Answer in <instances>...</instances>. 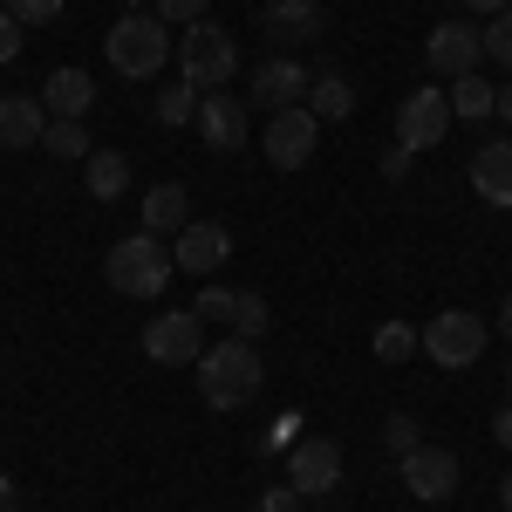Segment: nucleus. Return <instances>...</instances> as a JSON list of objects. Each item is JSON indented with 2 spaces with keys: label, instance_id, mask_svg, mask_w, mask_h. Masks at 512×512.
I'll use <instances>...</instances> for the list:
<instances>
[{
  "label": "nucleus",
  "instance_id": "nucleus-4",
  "mask_svg": "<svg viewBox=\"0 0 512 512\" xmlns=\"http://www.w3.org/2000/svg\"><path fill=\"white\" fill-rule=\"evenodd\" d=\"M171 55H178V82H192V89H205V96L239 76V41L226 35L219 21H192Z\"/></svg>",
  "mask_w": 512,
  "mask_h": 512
},
{
  "label": "nucleus",
  "instance_id": "nucleus-24",
  "mask_svg": "<svg viewBox=\"0 0 512 512\" xmlns=\"http://www.w3.org/2000/svg\"><path fill=\"white\" fill-rule=\"evenodd\" d=\"M41 151L48 158H89L96 144H89V130L76 117H48V137H41Z\"/></svg>",
  "mask_w": 512,
  "mask_h": 512
},
{
  "label": "nucleus",
  "instance_id": "nucleus-43",
  "mask_svg": "<svg viewBox=\"0 0 512 512\" xmlns=\"http://www.w3.org/2000/svg\"><path fill=\"white\" fill-rule=\"evenodd\" d=\"M506 390H512V369H506Z\"/></svg>",
  "mask_w": 512,
  "mask_h": 512
},
{
  "label": "nucleus",
  "instance_id": "nucleus-12",
  "mask_svg": "<svg viewBox=\"0 0 512 512\" xmlns=\"http://www.w3.org/2000/svg\"><path fill=\"white\" fill-rule=\"evenodd\" d=\"M171 260L185 267V274H198V280H212L226 260H233V233L219 226V219H192L185 233L171 239Z\"/></svg>",
  "mask_w": 512,
  "mask_h": 512
},
{
  "label": "nucleus",
  "instance_id": "nucleus-31",
  "mask_svg": "<svg viewBox=\"0 0 512 512\" xmlns=\"http://www.w3.org/2000/svg\"><path fill=\"white\" fill-rule=\"evenodd\" d=\"M7 14L21 28H48V21H62V0H7Z\"/></svg>",
  "mask_w": 512,
  "mask_h": 512
},
{
  "label": "nucleus",
  "instance_id": "nucleus-38",
  "mask_svg": "<svg viewBox=\"0 0 512 512\" xmlns=\"http://www.w3.org/2000/svg\"><path fill=\"white\" fill-rule=\"evenodd\" d=\"M465 7H472V14H506L512 0H465Z\"/></svg>",
  "mask_w": 512,
  "mask_h": 512
},
{
  "label": "nucleus",
  "instance_id": "nucleus-21",
  "mask_svg": "<svg viewBox=\"0 0 512 512\" xmlns=\"http://www.w3.org/2000/svg\"><path fill=\"white\" fill-rule=\"evenodd\" d=\"M444 96H451V117H465V123H478V117H492V110H499V89L478 76V69H472V76H458Z\"/></svg>",
  "mask_w": 512,
  "mask_h": 512
},
{
  "label": "nucleus",
  "instance_id": "nucleus-28",
  "mask_svg": "<svg viewBox=\"0 0 512 512\" xmlns=\"http://www.w3.org/2000/svg\"><path fill=\"white\" fill-rule=\"evenodd\" d=\"M485 62H499V69L512 76V7L492 14V28H485Z\"/></svg>",
  "mask_w": 512,
  "mask_h": 512
},
{
  "label": "nucleus",
  "instance_id": "nucleus-19",
  "mask_svg": "<svg viewBox=\"0 0 512 512\" xmlns=\"http://www.w3.org/2000/svg\"><path fill=\"white\" fill-rule=\"evenodd\" d=\"M185 226H192V198H185V185H151V192H144V233H185Z\"/></svg>",
  "mask_w": 512,
  "mask_h": 512
},
{
  "label": "nucleus",
  "instance_id": "nucleus-6",
  "mask_svg": "<svg viewBox=\"0 0 512 512\" xmlns=\"http://www.w3.org/2000/svg\"><path fill=\"white\" fill-rule=\"evenodd\" d=\"M308 89H315V76H308L301 55H267V62L253 69V82H246V103L267 110V117H280V110H301Z\"/></svg>",
  "mask_w": 512,
  "mask_h": 512
},
{
  "label": "nucleus",
  "instance_id": "nucleus-7",
  "mask_svg": "<svg viewBox=\"0 0 512 512\" xmlns=\"http://www.w3.org/2000/svg\"><path fill=\"white\" fill-rule=\"evenodd\" d=\"M451 96L444 89H410L403 103H396V144L403 151H431V144H444L451 137Z\"/></svg>",
  "mask_w": 512,
  "mask_h": 512
},
{
  "label": "nucleus",
  "instance_id": "nucleus-13",
  "mask_svg": "<svg viewBox=\"0 0 512 512\" xmlns=\"http://www.w3.org/2000/svg\"><path fill=\"white\" fill-rule=\"evenodd\" d=\"M403 485L424 499V506H444L458 492V451H437V444H417L403 458Z\"/></svg>",
  "mask_w": 512,
  "mask_h": 512
},
{
  "label": "nucleus",
  "instance_id": "nucleus-5",
  "mask_svg": "<svg viewBox=\"0 0 512 512\" xmlns=\"http://www.w3.org/2000/svg\"><path fill=\"white\" fill-rule=\"evenodd\" d=\"M485 315H472V308H444V315H431V328H424V355H431L437 369H472L478 355H485Z\"/></svg>",
  "mask_w": 512,
  "mask_h": 512
},
{
  "label": "nucleus",
  "instance_id": "nucleus-8",
  "mask_svg": "<svg viewBox=\"0 0 512 512\" xmlns=\"http://www.w3.org/2000/svg\"><path fill=\"white\" fill-rule=\"evenodd\" d=\"M144 355L164 362V369H185L205 355V328H198L192 308H171V315H151L144 321Z\"/></svg>",
  "mask_w": 512,
  "mask_h": 512
},
{
  "label": "nucleus",
  "instance_id": "nucleus-23",
  "mask_svg": "<svg viewBox=\"0 0 512 512\" xmlns=\"http://www.w3.org/2000/svg\"><path fill=\"white\" fill-rule=\"evenodd\" d=\"M369 349H376V362H383V369H403V362H410V355L424 349V335H417V328H403V321H383V328H376V342H369Z\"/></svg>",
  "mask_w": 512,
  "mask_h": 512
},
{
  "label": "nucleus",
  "instance_id": "nucleus-9",
  "mask_svg": "<svg viewBox=\"0 0 512 512\" xmlns=\"http://www.w3.org/2000/svg\"><path fill=\"white\" fill-rule=\"evenodd\" d=\"M424 62H431V76H444V82L472 76L478 62H485V28H472V21H437L431 41H424Z\"/></svg>",
  "mask_w": 512,
  "mask_h": 512
},
{
  "label": "nucleus",
  "instance_id": "nucleus-14",
  "mask_svg": "<svg viewBox=\"0 0 512 512\" xmlns=\"http://www.w3.org/2000/svg\"><path fill=\"white\" fill-rule=\"evenodd\" d=\"M260 28H267V41H321V28H328V7L321 0H267L260 7Z\"/></svg>",
  "mask_w": 512,
  "mask_h": 512
},
{
  "label": "nucleus",
  "instance_id": "nucleus-37",
  "mask_svg": "<svg viewBox=\"0 0 512 512\" xmlns=\"http://www.w3.org/2000/svg\"><path fill=\"white\" fill-rule=\"evenodd\" d=\"M0 512H21V492H14V478L0 472Z\"/></svg>",
  "mask_w": 512,
  "mask_h": 512
},
{
  "label": "nucleus",
  "instance_id": "nucleus-42",
  "mask_svg": "<svg viewBox=\"0 0 512 512\" xmlns=\"http://www.w3.org/2000/svg\"><path fill=\"white\" fill-rule=\"evenodd\" d=\"M123 7H130V14H137V0H123Z\"/></svg>",
  "mask_w": 512,
  "mask_h": 512
},
{
  "label": "nucleus",
  "instance_id": "nucleus-32",
  "mask_svg": "<svg viewBox=\"0 0 512 512\" xmlns=\"http://www.w3.org/2000/svg\"><path fill=\"white\" fill-rule=\"evenodd\" d=\"M294 424H301V410H280L274 431L260 437V451H294V444H301V437H294Z\"/></svg>",
  "mask_w": 512,
  "mask_h": 512
},
{
  "label": "nucleus",
  "instance_id": "nucleus-34",
  "mask_svg": "<svg viewBox=\"0 0 512 512\" xmlns=\"http://www.w3.org/2000/svg\"><path fill=\"white\" fill-rule=\"evenodd\" d=\"M14 55H21V21H14V14L0 7V69H7Z\"/></svg>",
  "mask_w": 512,
  "mask_h": 512
},
{
  "label": "nucleus",
  "instance_id": "nucleus-1",
  "mask_svg": "<svg viewBox=\"0 0 512 512\" xmlns=\"http://www.w3.org/2000/svg\"><path fill=\"white\" fill-rule=\"evenodd\" d=\"M260 383H267V362H260V349H253L246 335H233V342L198 355V396H205L212 410H246V403L260 396Z\"/></svg>",
  "mask_w": 512,
  "mask_h": 512
},
{
  "label": "nucleus",
  "instance_id": "nucleus-2",
  "mask_svg": "<svg viewBox=\"0 0 512 512\" xmlns=\"http://www.w3.org/2000/svg\"><path fill=\"white\" fill-rule=\"evenodd\" d=\"M178 274V260H171V246L158 233H130L110 246V260H103V280L117 287L123 301H158L164 287Z\"/></svg>",
  "mask_w": 512,
  "mask_h": 512
},
{
  "label": "nucleus",
  "instance_id": "nucleus-17",
  "mask_svg": "<svg viewBox=\"0 0 512 512\" xmlns=\"http://www.w3.org/2000/svg\"><path fill=\"white\" fill-rule=\"evenodd\" d=\"M41 137H48L41 96H0V151H35Z\"/></svg>",
  "mask_w": 512,
  "mask_h": 512
},
{
  "label": "nucleus",
  "instance_id": "nucleus-11",
  "mask_svg": "<svg viewBox=\"0 0 512 512\" xmlns=\"http://www.w3.org/2000/svg\"><path fill=\"white\" fill-rule=\"evenodd\" d=\"M315 144H321V123H315L308 103L267 117V164H274V171H301V164L315 158Z\"/></svg>",
  "mask_w": 512,
  "mask_h": 512
},
{
  "label": "nucleus",
  "instance_id": "nucleus-30",
  "mask_svg": "<svg viewBox=\"0 0 512 512\" xmlns=\"http://www.w3.org/2000/svg\"><path fill=\"white\" fill-rule=\"evenodd\" d=\"M233 308H239L233 287H205V294L192 301V315H198V321H233Z\"/></svg>",
  "mask_w": 512,
  "mask_h": 512
},
{
  "label": "nucleus",
  "instance_id": "nucleus-27",
  "mask_svg": "<svg viewBox=\"0 0 512 512\" xmlns=\"http://www.w3.org/2000/svg\"><path fill=\"white\" fill-rule=\"evenodd\" d=\"M383 444H390V458H410V451L424 444V431H417V417H410V410H396L390 424H383Z\"/></svg>",
  "mask_w": 512,
  "mask_h": 512
},
{
  "label": "nucleus",
  "instance_id": "nucleus-26",
  "mask_svg": "<svg viewBox=\"0 0 512 512\" xmlns=\"http://www.w3.org/2000/svg\"><path fill=\"white\" fill-rule=\"evenodd\" d=\"M267 294H253V287H246V294H239V308H233V335H246V342H253V335H267Z\"/></svg>",
  "mask_w": 512,
  "mask_h": 512
},
{
  "label": "nucleus",
  "instance_id": "nucleus-15",
  "mask_svg": "<svg viewBox=\"0 0 512 512\" xmlns=\"http://www.w3.org/2000/svg\"><path fill=\"white\" fill-rule=\"evenodd\" d=\"M198 137H205V151H239L246 144V96H205L198 103Z\"/></svg>",
  "mask_w": 512,
  "mask_h": 512
},
{
  "label": "nucleus",
  "instance_id": "nucleus-18",
  "mask_svg": "<svg viewBox=\"0 0 512 512\" xmlns=\"http://www.w3.org/2000/svg\"><path fill=\"white\" fill-rule=\"evenodd\" d=\"M89 103H96V82H89V69H55V76L41 82V110L48 117H89Z\"/></svg>",
  "mask_w": 512,
  "mask_h": 512
},
{
  "label": "nucleus",
  "instance_id": "nucleus-44",
  "mask_svg": "<svg viewBox=\"0 0 512 512\" xmlns=\"http://www.w3.org/2000/svg\"><path fill=\"white\" fill-rule=\"evenodd\" d=\"M0 7H7V0H0Z\"/></svg>",
  "mask_w": 512,
  "mask_h": 512
},
{
  "label": "nucleus",
  "instance_id": "nucleus-3",
  "mask_svg": "<svg viewBox=\"0 0 512 512\" xmlns=\"http://www.w3.org/2000/svg\"><path fill=\"white\" fill-rule=\"evenodd\" d=\"M171 28H164L158 14H123L117 28L103 35V55H110V69H117L123 82H144V76H158L164 62H171Z\"/></svg>",
  "mask_w": 512,
  "mask_h": 512
},
{
  "label": "nucleus",
  "instance_id": "nucleus-39",
  "mask_svg": "<svg viewBox=\"0 0 512 512\" xmlns=\"http://www.w3.org/2000/svg\"><path fill=\"white\" fill-rule=\"evenodd\" d=\"M492 117H506V123H512V76H506V89H499V110H492Z\"/></svg>",
  "mask_w": 512,
  "mask_h": 512
},
{
  "label": "nucleus",
  "instance_id": "nucleus-20",
  "mask_svg": "<svg viewBox=\"0 0 512 512\" xmlns=\"http://www.w3.org/2000/svg\"><path fill=\"white\" fill-rule=\"evenodd\" d=\"M82 185H89V198L117 205V198L130 192V158H123V151H89V158H82Z\"/></svg>",
  "mask_w": 512,
  "mask_h": 512
},
{
  "label": "nucleus",
  "instance_id": "nucleus-22",
  "mask_svg": "<svg viewBox=\"0 0 512 512\" xmlns=\"http://www.w3.org/2000/svg\"><path fill=\"white\" fill-rule=\"evenodd\" d=\"M308 110H315V123H349V117H355L349 76H315V89H308Z\"/></svg>",
  "mask_w": 512,
  "mask_h": 512
},
{
  "label": "nucleus",
  "instance_id": "nucleus-41",
  "mask_svg": "<svg viewBox=\"0 0 512 512\" xmlns=\"http://www.w3.org/2000/svg\"><path fill=\"white\" fill-rule=\"evenodd\" d=\"M499 499H506V512H512V478H506V485H499Z\"/></svg>",
  "mask_w": 512,
  "mask_h": 512
},
{
  "label": "nucleus",
  "instance_id": "nucleus-40",
  "mask_svg": "<svg viewBox=\"0 0 512 512\" xmlns=\"http://www.w3.org/2000/svg\"><path fill=\"white\" fill-rule=\"evenodd\" d=\"M499 328H506V342H512V294H506V308H499Z\"/></svg>",
  "mask_w": 512,
  "mask_h": 512
},
{
  "label": "nucleus",
  "instance_id": "nucleus-16",
  "mask_svg": "<svg viewBox=\"0 0 512 512\" xmlns=\"http://www.w3.org/2000/svg\"><path fill=\"white\" fill-rule=\"evenodd\" d=\"M472 192L485 198V205L512 212V137H499V144H478V151H472Z\"/></svg>",
  "mask_w": 512,
  "mask_h": 512
},
{
  "label": "nucleus",
  "instance_id": "nucleus-10",
  "mask_svg": "<svg viewBox=\"0 0 512 512\" xmlns=\"http://www.w3.org/2000/svg\"><path fill=\"white\" fill-rule=\"evenodd\" d=\"M287 485H294L301 499H328V492L342 485V444H335V437H301V444L287 451Z\"/></svg>",
  "mask_w": 512,
  "mask_h": 512
},
{
  "label": "nucleus",
  "instance_id": "nucleus-25",
  "mask_svg": "<svg viewBox=\"0 0 512 512\" xmlns=\"http://www.w3.org/2000/svg\"><path fill=\"white\" fill-rule=\"evenodd\" d=\"M198 103H205V89H192V82H171V89H158V123H198Z\"/></svg>",
  "mask_w": 512,
  "mask_h": 512
},
{
  "label": "nucleus",
  "instance_id": "nucleus-29",
  "mask_svg": "<svg viewBox=\"0 0 512 512\" xmlns=\"http://www.w3.org/2000/svg\"><path fill=\"white\" fill-rule=\"evenodd\" d=\"M205 7L212 0H151V14H158L164 28H192V21H205Z\"/></svg>",
  "mask_w": 512,
  "mask_h": 512
},
{
  "label": "nucleus",
  "instance_id": "nucleus-33",
  "mask_svg": "<svg viewBox=\"0 0 512 512\" xmlns=\"http://www.w3.org/2000/svg\"><path fill=\"white\" fill-rule=\"evenodd\" d=\"M260 512H301V492H294V485L280 478L274 492H260Z\"/></svg>",
  "mask_w": 512,
  "mask_h": 512
},
{
  "label": "nucleus",
  "instance_id": "nucleus-35",
  "mask_svg": "<svg viewBox=\"0 0 512 512\" xmlns=\"http://www.w3.org/2000/svg\"><path fill=\"white\" fill-rule=\"evenodd\" d=\"M410 158H417V151H403V144H390V151H383V178H410Z\"/></svg>",
  "mask_w": 512,
  "mask_h": 512
},
{
  "label": "nucleus",
  "instance_id": "nucleus-36",
  "mask_svg": "<svg viewBox=\"0 0 512 512\" xmlns=\"http://www.w3.org/2000/svg\"><path fill=\"white\" fill-rule=\"evenodd\" d=\"M492 437H499V444H506V451H512V403H506V410H499V417H492Z\"/></svg>",
  "mask_w": 512,
  "mask_h": 512
}]
</instances>
